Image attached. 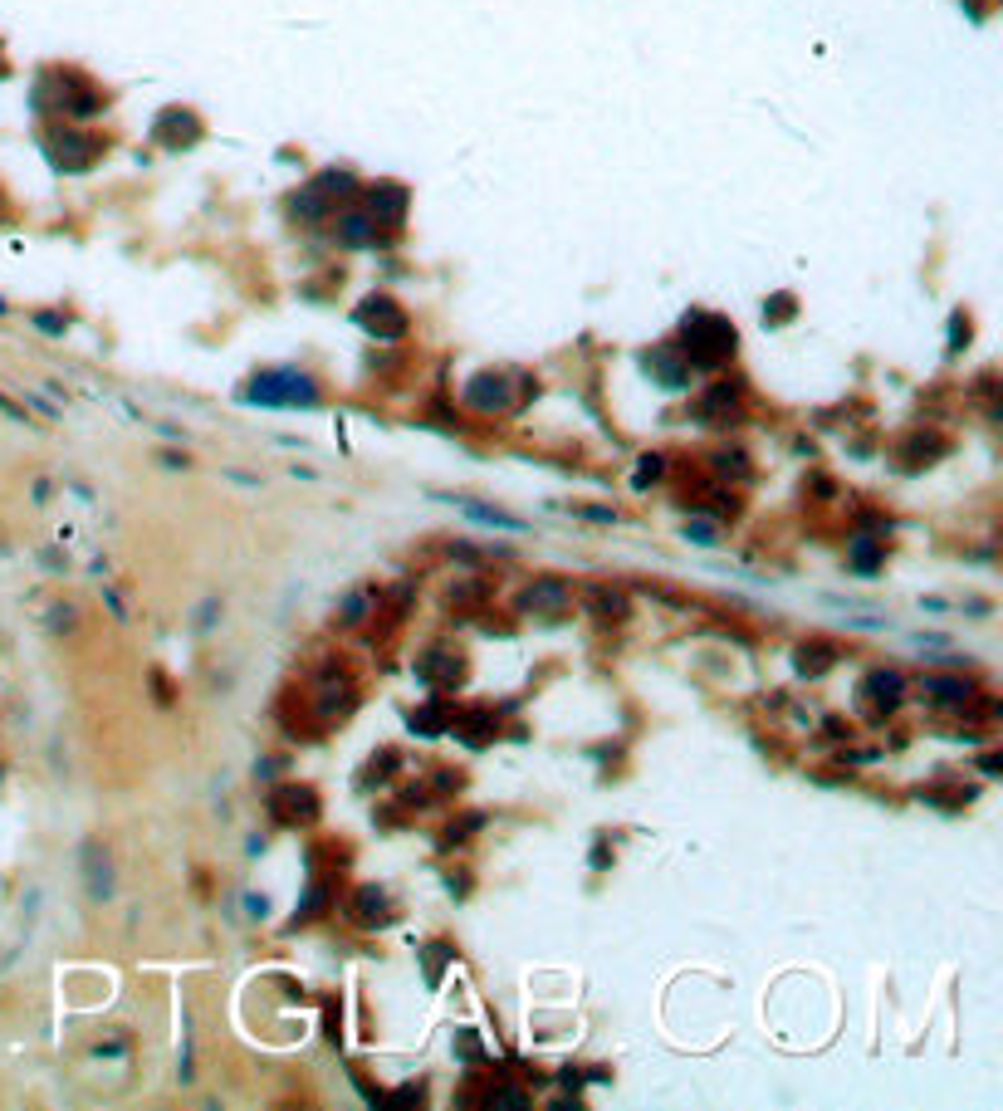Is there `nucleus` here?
Returning a JSON list of instances; mask_svg holds the SVG:
<instances>
[{
    "instance_id": "1",
    "label": "nucleus",
    "mask_w": 1003,
    "mask_h": 1111,
    "mask_svg": "<svg viewBox=\"0 0 1003 1111\" xmlns=\"http://www.w3.org/2000/svg\"><path fill=\"white\" fill-rule=\"evenodd\" d=\"M734 348H739V333H734L730 319H720V314H705V309H690L681 319V353L690 368H725L734 358Z\"/></svg>"
},
{
    "instance_id": "2",
    "label": "nucleus",
    "mask_w": 1003,
    "mask_h": 1111,
    "mask_svg": "<svg viewBox=\"0 0 1003 1111\" xmlns=\"http://www.w3.org/2000/svg\"><path fill=\"white\" fill-rule=\"evenodd\" d=\"M245 402H255V407H314V402H319V387H314L309 372H299V368H265L250 377Z\"/></svg>"
},
{
    "instance_id": "3",
    "label": "nucleus",
    "mask_w": 1003,
    "mask_h": 1111,
    "mask_svg": "<svg viewBox=\"0 0 1003 1111\" xmlns=\"http://www.w3.org/2000/svg\"><path fill=\"white\" fill-rule=\"evenodd\" d=\"M309 705H314V720H319V725L343 720V715L358 705V686H353V676H348L343 666H323L319 681H314V691H309Z\"/></svg>"
},
{
    "instance_id": "4",
    "label": "nucleus",
    "mask_w": 1003,
    "mask_h": 1111,
    "mask_svg": "<svg viewBox=\"0 0 1003 1111\" xmlns=\"http://www.w3.org/2000/svg\"><path fill=\"white\" fill-rule=\"evenodd\" d=\"M319 813L323 803L309 784H279L270 793V818L279 828H309V823H319Z\"/></svg>"
},
{
    "instance_id": "5",
    "label": "nucleus",
    "mask_w": 1003,
    "mask_h": 1111,
    "mask_svg": "<svg viewBox=\"0 0 1003 1111\" xmlns=\"http://www.w3.org/2000/svg\"><path fill=\"white\" fill-rule=\"evenodd\" d=\"M358 324L372 333V338H382V343H397L402 333H407V309L397 304V299H387V294H372L358 304Z\"/></svg>"
},
{
    "instance_id": "6",
    "label": "nucleus",
    "mask_w": 1003,
    "mask_h": 1111,
    "mask_svg": "<svg viewBox=\"0 0 1003 1111\" xmlns=\"http://www.w3.org/2000/svg\"><path fill=\"white\" fill-rule=\"evenodd\" d=\"M416 681L431 686V691H456L465 681V656L456 647H431L416 661Z\"/></svg>"
},
{
    "instance_id": "7",
    "label": "nucleus",
    "mask_w": 1003,
    "mask_h": 1111,
    "mask_svg": "<svg viewBox=\"0 0 1003 1111\" xmlns=\"http://www.w3.org/2000/svg\"><path fill=\"white\" fill-rule=\"evenodd\" d=\"M45 147H49V162H54V167H64V172H84L93 157L103 152V142H98V138H84V133H74V128H59V133H49Z\"/></svg>"
},
{
    "instance_id": "8",
    "label": "nucleus",
    "mask_w": 1003,
    "mask_h": 1111,
    "mask_svg": "<svg viewBox=\"0 0 1003 1111\" xmlns=\"http://www.w3.org/2000/svg\"><path fill=\"white\" fill-rule=\"evenodd\" d=\"M519 607L534 612V617H563V612L573 607V588H568L563 578H534V583L524 588Z\"/></svg>"
},
{
    "instance_id": "9",
    "label": "nucleus",
    "mask_w": 1003,
    "mask_h": 1111,
    "mask_svg": "<svg viewBox=\"0 0 1003 1111\" xmlns=\"http://www.w3.org/2000/svg\"><path fill=\"white\" fill-rule=\"evenodd\" d=\"M465 402L475 407V412H504V407H514V392H509V377L504 372H480V377H470V387H465Z\"/></svg>"
},
{
    "instance_id": "10",
    "label": "nucleus",
    "mask_w": 1003,
    "mask_h": 1111,
    "mask_svg": "<svg viewBox=\"0 0 1003 1111\" xmlns=\"http://www.w3.org/2000/svg\"><path fill=\"white\" fill-rule=\"evenodd\" d=\"M857 695L867 700L876 715H886V710H896V705L906 700V676H901V671H871Z\"/></svg>"
},
{
    "instance_id": "11",
    "label": "nucleus",
    "mask_w": 1003,
    "mask_h": 1111,
    "mask_svg": "<svg viewBox=\"0 0 1003 1111\" xmlns=\"http://www.w3.org/2000/svg\"><path fill=\"white\" fill-rule=\"evenodd\" d=\"M641 363H646V372H651L666 392H685V387H690V363H685L676 348H651Z\"/></svg>"
},
{
    "instance_id": "12",
    "label": "nucleus",
    "mask_w": 1003,
    "mask_h": 1111,
    "mask_svg": "<svg viewBox=\"0 0 1003 1111\" xmlns=\"http://www.w3.org/2000/svg\"><path fill=\"white\" fill-rule=\"evenodd\" d=\"M583 607L593 612L597 622H627L632 617V598L622 588H607V583H588L583 588Z\"/></svg>"
},
{
    "instance_id": "13",
    "label": "nucleus",
    "mask_w": 1003,
    "mask_h": 1111,
    "mask_svg": "<svg viewBox=\"0 0 1003 1111\" xmlns=\"http://www.w3.org/2000/svg\"><path fill=\"white\" fill-rule=\"evenodd\" d=\"M367 216L377 221V226H402V216H407V191L397 182H382L367 191Z\"/></svg>"
},
{
    "instance_id": "14",
    "label": "nucleus",
    "mask_w": 1003,
    "mask_h": 1111,
    "mask_svg": "<svg viewBox=\"0 0 1003 1111\" xmlns=\"http://www.w3.org/2000/svg\"><path fill=\"white\" fill-rule=\"evenodd\" d=\"M451 730H456V740H465L470 749H485V744L495 740V730H500V720H495V710H451Z\"/></svg>"
},
{
    "instance_id": "15",
    "label": "nucleus",
    "mask_w": 1003,
    "mask_h": 1111,
    "mask_svg": "<svg viewBox=\"0 0 1003 1111\" xmlns=\"http://www.w3.org/2000/svg\"><path fill=\"white\" fill-rule=\"evenodd\" d=\"M84 886L89 901H113V862L98 842H84Z\"/></svg>"
},
{
    "instance_id": "16",
    "label": "nucleus",
    "mask_w": 1003,
    "mask_h": 1111,
    "mask_svg": "<svg viewBox=\"0 0 1003 1111\" xmlns=\"http://www.w3.org/2000/svg\"><path fill=\"white\" fill-rule=\"evenodd\" d=\"M196 138H201L196 113H186V108H167V113L157 118V142H162V147H191Z\"/></svg>"
},
{
    "instance_id": "17",
    "label": "nucleus",
    "mask_w": 1003,
    "mask_h": 1111,
    "mask_svg": "<svg viewBox=\"0 0 1003 1111\" xmlns=\"http://www.w3.org/2000/svg\"><path fill=\"white\" fill-rule=\"evenodd\" d=\"M739 397H744L739 382H715V387L695 402V417L700 421H730L734 412H739Z\"/></svg>"
},
{
    "instance_id": "18",
    "label": "nucleus",
    "mask_w": 1003,
    "mask_h": 1111,
    "mask_svg": "<svg viewBox=\"0 0 1003 1111\" xmlns=\"http://www.w3.org/2000/svg\"><path fill=\"white\" fill-rule=\"evenodd\" d=\"M348 911H353V921H358V926H387V921H392V901H387V891H377V886L353 891Z\"/></svg>"
},
{
    "instance_id": "19",
    "label": "nucleus",
    "mask_w": 1003,
    "mask_h": 1111,
    "mask_svg": "<svg viewBox=\"0 0 1003 1111\" xmlns=\"http://www.w3.org/2000/svg\"><path fill=\"white\" fill-rule=\"evenodd\" d=\"M685 510L715 514V519H734V514H739V500H734L730 490H720V485H695V490L685 495Z\"/></svg>"
},
{
    "instance_id": "20",
    "label": "nucleus",
    "mask_w": 1003,
    "mask_h": 1111,
    "mask_svg": "<svg viewBox=\"0 0 1003 1111\" xmlns=\"http://www.w3.org/2000/svg\"><path fill=\"white\" fill-rule=\"evenodd\" d=\"M920 691L930 695L935 705H969L974 700V681H964V676H920Z\"/></svg>"
},
{
    "instance_id": "21",
    "label": "nucleus",
    "mask_w": 1003,
    "mask_h": 1111,
    "mask_svg": "<svg viewBox=\"0 0 1003 1111\" xmlns=\"http://www.w3.org/2000/svg\"><path fill=\"white\" fill-rule=\"evenodd\" d=\"M460 514H465L470 524H485V529H500V534H529L524 519H514V514H504V510H490V505H480V500H460Z\"/></svg>"
},
{
    "instance_id": "22",
    "label": "nucleus",
    "mask_w": 1003,
    "mask_h": 1111,
    "mask_svg": "<svg viewBox=\"0 0 1003 1111\" xmlns=\"http://www.w3.org/2000/svg\"><path fill=\"white\" fill-rule=\"evenodd\" d=\"M377 235H382V226H377L367 211H343V216H338V240H343V245H353V250L377 245Z\"/></svg>"
},
{
    "instance_id": "23",
    "label": "nucleus",
    "mask_w": 1003,
    "mask_h": 1111,
    "mask_svg": "<svg viewBox=\"0 0 1003 1111\" xmlns=\"http://www.w3.org/2000/svg\"><path fill=\"white\" fill-rule=\"evenodd\" d=\"M886 563V539H871V534H857L847 544V568L852 573H876Z\"/></svg>"
},
{
    "instance_id": "24",
    "label": "nucleus",
    "mask_w": 1003,
    "mask_h": 1111,
    "mask_svg": "<svg viewBox=\"0 0 1003 1111\" xmlns=\"http://www.w3.org/2000/svg\"><path fill=\"white\" fill-rule=\"evenodd\" d=\"M842 651L832 647V642H803V647L793 651V661H798V676H822V671H832V661H837Z\"/></svg>"
},
{
    "instance_id": "25",
    "label": "nucleus",
    "mask_w": 1003,
    "mask_h": 1111,
    "mask_svg": "<svg viewBox=\"0 0 1003 1111\" xmlns=\"http://www.w3.org/2000/svg\"><path fill=\"white\" fill-rule=\"evenodd\" d=\"M945 451H950V441H945V436H935V431H920V436H911V441H906L901 461L911 465V470H920V461H935V456H945Z\"/></svg>"
},
{
    "instance_id": "26",
    "label": "nucleus",
    "mask_w": 1003,
    "mask_h": 1111,
    "mask_svg": "<svg viewBox=\"0 0 1003 1111\" xmlns=\"http://www.w3.org/2000/svg\"><path fill=\"white\" fill-rule=\"evenodd\" d=\"M407 725L416 735H441V730H451V710H446V700H431L426 710H411Z\"/></svg>"
},
{
    "instance_id": "27",
    "label": "nucleus",
    "mask_w": 1003,
    "mask_h": 1111,
    "mask_svg": "<svg viewBox=\"0 0 1003 1111\" xmlns=\"http://www.w3.org/2000/svg\"><path fill=\"white\" fill-rule=\"evenodd\" d=\"M333 906V881H314L309 891H304V901H299V911H294V921L289 926H304V921H314Z\"/></svg>"
},
{
    "instance_id": "28",
    "label": "nucleus",
    "mask_w": 1003,
    "mask_h": 1111,
    "mask_svg": "<svg viewBox=\"0 0 1003 1111\" xmlns=\"http://www.w3.org/2000/svg\"><path fill=\"white\" fill-rule=\"evenodd\" d=\"M314 191H319L323 201H328V206H333V201H348V196H353V191H358V182H353V177H348V172H323L319 182H314Z\"/></svg>"
},
{
    "instance_id": "29",
    "label": "nucleus",
    "mask_w": 1003,
    "mask_h": 1111,
    "mask_svg": "<svg viewBox=\"0 0 1003 1111\" xmlns=\"http://www.w3.org/2000/svg\"><path fill=\"white\" fill-rule=\"evenodd\" d=\"M372 607H377V598H372V593H353V598L343 602V612H338V617H343V627H363L367 617H372Z\"/></svg>"
},
{
    "instance_id": "30",
    "label": "nucleus",
    "mask_w": 1003,
    "mask_h": 1111,
    "mask_svg": "<svg viewBox=\"0 0 1003 1111\" xmlns=\"http://www.w3.org/2000/svg\"><path fill=\"white\" fill-rule=\"evenodd\" d=\"M421 960H426V984H441V970L451 960V945H421Z\"/></svg>"
},
{
    "instance_id": "31",
    "label": "nucleus",
    "mask_w": 1003,
    "mask_h": 1111,
    "mask_svg": "<svg viewBox=\"0 0 1003 1111\" xmlns=\"http://www.w3.org/2000/svg\"><path fill=\"white\" fill-rule=\"evenodd\" d=\"M715 475H720V480H730V470L734 475H749V461H744V451H720V456H715Z\"/></svg>"
},
{
    "instance_id": "32",
    "label": "nucleus",
    "mask_w": 1003,
    "mask_h": 1111,
    "mask_svg": "<svg viewBox=\"0 0 1003 1111\" xmlns=\"http://www.w3.org/2000/svg\"><path fill=\"white\" fill-rule=\"evenodd\" d=\"M661 470H666V461H661V456H641V461H637V475H632V485H637V490H646L651 480H661Z\"/></svg>"
},
{
    "instance_id": "33",
    "label": "nucleus",
    "mask_w": 1003,
    "mask_h": 1111,
    "mask_svg": "<svg viewBox=\"0 0 1003 1111\" xmlns=\"http://www.w3.org/2000/svg\"><path fill=\"white\" fill-rule=\"evenodd\" d=\"M764 319H769V324H788V319H793V294H774V299L764 304Z\"/></svg>"
},
{
    "instance_id": "34",
    "label": "nucleus",
    "mask_w": 1003,
    "mask_h": 1111,
    "mask_svg": "<svg viewBox=\"0 0 1003 1111\" xmlns=\"http://www.w3.org/2000/svg\"><path fill=\"white\" fill-rule=\"evenodd\" d=\"M485 593H490L485 583H460V588H451V602L456 607H475V602H485Z\"/></svg>"
},
{
    "instance_id": "35",
    "label": "nucleus",
    "mask_w": 1003,
    "mask_h": 1111,
    "mask_svg": "<svg viewBox=\"0 0 1003 1111\" xmlns=\"http://www.w3.org/2000/svg\"><path fill=\"white\" fill-rule=\"evenodd\" d=\"M490 1107H500V1111H524V1107H529V1097H519L514 1087H500V1092H490Z\"/></svg>"
},
{
    "instance_id": "36",
    "label": "nucleus",
    "mask_w": 1003,
    "mask_h": 1111,
    "mask_svg": "<svg viewBox=\"0 0 1003 1111\" xmlns=\"http://www.w3.org/2000/svg\"><path fill=\"white\" fill-rule=\"evenodd\" d=\"M74 627V607H49V632H69Z\"/></svg>"
},
{
    "instance_id": "37",
    "label": "nucleus",
    "mask_w": 1003,
    "mask_h": 1111,
    "mask_svg": "<svg viewBox=\"0 0 1003 1111\" xmlns=\"http://www.w3.org/2000/svg\"><path fill=\"white\" fill-rule=\"evenodd\" d=\"M573 514H583L593 524H617V510H597V505H573Z\"/></svg>"
},
{
    "instance_id": "38",
    "label": "nucleus",
    "mask_w": 1003,
    "mask_h": 1111,
    "mask_svg": "<svg viewBox=\"0 0 1003 1111\" xmlns=\"http://www.w3.org/2000/svg\"><path fill=\"white\" fill-rule=\"evenodd\" d=\"M959 343H969V324H964V314H955V324H950V353H959Z\"/></svg>"
},
{
    "instance_id": "39",
    "label": "nucleus",
    "mask_w": 1003,
    "mask_h": 1111,
    "mask_svg": "<svg viewBox=\"0 0 1003 1111\" xmlns=\"http://www.w3.org/2000/svg\"><path fill=\"white\" fill-rule=\"evenodd\" d=\"M857 524H862V529H871V534H881V539L891 534V519H881V514H862Z\"/></svg>"
},
{
    "instance_id": "40",
    "label": "nucleus",
    "mask_w": 1003,
    "mask_h": 1111,
    "mask_svg": "<svg viewBox=\"0 0 1003 1111\" xmlns=\"http://www.w3.org/2000/svg\"><path fill=\"white\" fill-rule=\"evenodd\" d=\"M411 1102H421V1087H402V1092H397L387 1107H411Z\"/></svg>"
},
{
    "instance_id": "41",
    "label": "nucleus",
    "mask_w": 1003,
    "mask_h": 1111,
    "mask_svg": "<svg viewBox=\"0 0 1003 1111\" xmlns=\"http://www.w3.org/2000/svg\"><path fill=\"white\" fill-rule=\"evenodd\" d=\"M685 539H695V544H710V539H715V534H710V529H705V524H685Z\"/></svg>"
},
{
    "instance_id": "42",
    "label": "nucleus",
    "mask_w": 1003,
    "mask_h": 1111,
    "mask_svg": "<svg viewBox=\"0 0 1003 1111\" xmlns=\"http://www.w3.org/2000/svg\"><path fill=\"white\" fill-rule=\"evenodd\" d=\"M35 324L45 328V333H64V319H59V314H40Z\"/></svg>"
},
{
    "instance_id": "43",
    "label": "nucleus",
    "mask_w": 1003,
    "mask_h": 1111,
    "mask_svg": "<svg viewBox=\"0 0 1003 1111\" xmlns=\"http://www.w3.org/2000/svg\"><path fill=\"white\" fill-rule=\"evenodd\" d=\"M152 691H157V700H162V705H172V686H167L162 676H152Z\"/></svg>"
},
{
    "instance_id": "44",
    "label": "nucleus",
    "mask_w": 1003,
    "mask_h": 1111,
    "mask_svg": "<svg viewBox=\"0 0 1003 1111\" xmlns=\"http://www.w3.org/2000/svg\"><path fill=\"white\" fill-rule=\"evenodd\" d=\"M0 412H5V417H10V421H25V412H20V407H15V402H10V397H5V392H0Z\"/></svg>"
},
{
    "instance_id": "45",
    "label": "nucleus",
    "mask_w": 1003,
    "mask_h": 1111,
    "mask_svg": "<svg viewBox=\"0 0 1003 1111\" xmlns=\"http://www.w3.org/2000/svg\"><path fill=\"white\" fill-rule=\"evenodd\" d=\"M979 769H984L989 779H999V754H984V759H979Z\"/></svg>"
},
{
    "instance_id": "46",
    "label": "nucleus",
    "mask_w": 1003,
    "mask_h": 1111,
    "mask_svg": "<svg viewBox=\"0 0 1003 1111\" xmlns=\"http://www.w3.org/2000/svg\"><path fill=\"white\" fill-rule=\"evenodd\" d=\"M0 74H5V64H0Z\"/></svg>"
}]
</instances>
